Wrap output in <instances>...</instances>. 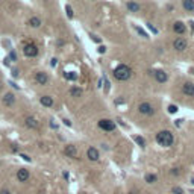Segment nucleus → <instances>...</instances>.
<instances>
[{"instance_id":"1","label":"nucleus","mask_w":194,"mask_h":194,"mask_svg":"<svg viewBox=\"0 0 194 194\" xmlns=\"http://www.w3.org/2000/svg\"><path fill=\"white\" fill-rule=\"evenodd\" d=\"M156 141L159 146H164V147H170L174 141V137L170 131H161L156 133Z\"/></svg>"},{"instance_id":"2","label":"nucleus","mask_w":194,"mask_h":194,"mask_svg":"<svg viewBox=\"0 0 194 194\" xmlns=\"http://www.w3.org/2000/svg\"><path fill=\"white\" fill-rule=\"evenodd\" d=\"M131 76H132V70H131V67L125 65V64H120L114 70V77L117 80H127V79H131Z\"/></svg>"},{"instance_id":"3","label":"nucleus","mask_w":194,"mask_h":194,"mask_svg":"<svg viewBox=\"0 0 194 194\" xmlns=\"http://www.w3.org/2000/svg\"><path fill=\"white\" fill-rule=\"evenodd\" d=\"M23 53H24V56H28V58H35L38 55V47H36V44H34V42H26L23 46Z\"/></svg>"},{"instance_id":"4","label":"nucleus","mask_w":194,"mask_h":194,"mask_svg":"<svg viewBox=\"0 0 194 194\" xmlns=\"http://www.w3.org/2000/svg\"><path fill=\"white\" fill-rule=\"evenodd\" d=\"M138 111H139V114H143V115H153V114H155L153 106L150 105V103H147V102H143V103H139Z\"/></svg>"},{"instance_id":"5","label":"nucleus","mask_w":194,"mask_h":194,"mask_svg":"<svg viewBox=\"0 0 194 194\" xmlns=\"http://www.w3.org/2000/svg\"><path fill=\"white\" fill-rule=\"evenodd\" d=\"M99 127L102 129V131L112 132V131H115V123L112 120H106V118H103V120L99 121Z\"/></svg>"},{"instance_id":"6","label":"nucleus","mask_w":194,"mask_h":194,"mask_svg":"<svg viewBox=\"0 0 194 194\" xmlns=\"http://www.w3.org/2000/svg\"><path fill=\"white\" fill-rule=\"evenodd\" d=\"M29 177H30V173H29L28 168H20V170L17 171V179H18L20 182H28Z\"/></svg>"},{"instance_id":"7","label":"nucleus","mask_w":194,"mask_h":194,"mask_svg":"<svg viewBox=\"0 0 194 194\" xmlns=\"http://www.w3.org/2000/svg\"><path fill=\"white\" fill-rule=\"evenodd\" d=\"M182 93H184L185 96L193 97L194 96V84L193 82H185L184 85H182Z\"/></svg>"},{"instance_id":"8","label":"nucleus","mask_w":194,"mask_h":194,"mask_svg":"<svg viewBox=\"0 0 194 194\" xmlns=\"http://www.w3.org/2000/svg\"><path fill=\"white\" fill-rule=\"evenodd\" d=\"M153 76L159 84H164V82H167V79H168V76H167V73L164 70H156V71H153Z\"/></svg>"},{"instance_id":"9","label":"nucleus","mask_w":194,"mask_h":194,"mask_svg":"<svg viewBox=\"0 0 194 194\" xmlns=\"http://www.w3.org/2000/svg\"><path fill=\"white\" fill-rule=\"evenodd\" d=\"M173 47L176 49L177 52H184L185 49H187V40H184V38H176L174 42H173Z\"/></svg>"},{"instance_id":"10","label":"nucleus","mask_w":194,"mask_h":194,"mask_svg":"<svg viewBox=\"0 0 194 194\" xmlns=\"http://www.w3.org/2000/svg\"><path fill=\"white\" fill-rule=\"evenodd\" d=\"M35 82L40 85H46L49 82V76L44 71H38V73H35Z\"/></svg>"},{"instance_id":"11","label":"nucleus","mask_w":194,"mask_h":194,"mask_svg":"<svg viewBox=\"0 0 194 194\" xmlns=\"http://www.w3.org/2000/svg\"><path fill=\"white\" fill-rule=\"evenodd\" d=\"M99 156H100V153H99V150H97L96 147H90L87 150V158L90 161H99Z\"/></svg>"},{"instance_id":"12","label":"nucleus","mask_w":194,"mask_h":194,"mask_svg":"<svg viewBox=\"0 0 194 194\" xmlns=\"http://www.w3.org/2000/svg\"><path fill=\"white\" fill-rule=\"evenodd\" d=\"M24 125L28 126L29 129H36V127H38V125H40V123H38V120H36L35 117H28V118L24 120Z\"/></svg>"},{"instance_id":"13","label":"nucleus","mask_w":194,"mask_h":194,"mask_svg":"<svg viewBox=\"0 0 194 194\" xmlns=\"http://www.w3.org/2000/svg\"><path fill=\"white\" fill-rule=\"evenodd\" d=\"M65 155L67 156H70V158H74V156L77 155V149H76V146H73V144H68V146H65Z\"/></svg>"},{"instance_id":"14","label":"nucleus","mask_w":194,"mask_h":194,"mask_svg":"<svg viewBox=\"0 0 194 194\" xmlns=\"http://www.w3.org/2000/svg\"><path fill=\"white\" fill-rule=\"evenodd\" d=\"M3 103L6 105V106H12L15 103V96L12 93H6L3 97Z\"/></svg>"},{"instance_id":"15","label":"nucleus","mask_w":194,"mask_h":194,"mask_svg":"<svg viewBox=\"0 0 194 194\" xmlns=\"http://www.w3.org/2000/svg\"><path fill=\"white\" fill-rule=\"evenodd\" d=\"M40 102H41V105L46 106V108L53 106V99H52L50 96H41V97H40Z\"/></svg>"},{"instance_id":"16","label":"nucleus","mask_w":194,"mask_h":194,"mask_svg":"<svg viewBox=\"0 0 194 194\" xmlns=\"http://www.w3.org/2000/svg\"><path fill=\"white\" fill-rule=\"evenodd\" d=\"M173 30L176 32V34H184V32L187 30L185 24L182 23V21H176V23L173 24Z\"/></svg>"},{"instance_id":"17","label":"nucleus","mask_w":194,"mask_h":194,"mask_svg":"<svg viewBox=\"0 0 194 194\" xmlns=\"http://www.w3.org/2000/svg\"><path fill=\"white\" fill-rule=\"evenodd\" d=\"M126 6H127V9L131 11V12H138L139 11V5L137 2H127Z\"/></svg>"},{"instance_id":"18","label":"nucleus","mask_w":194,"mask_h":194,"mask_svg":"<svg viewBox=\"0 0 194 194\" xmlns=\"http://www.w3.org/2000/svg\"><path fill=\"white\" fill-rule=\"evenodd\" d=\"M185 11H194V0H184L182 2Z\"/></svg>"},{"instance_id":"19","label":"nucleus","mask_w":194,"mask_h":194,"mask_svg":"<svg viewBox=\"0 0 194 194\" xmlns=\"http://www.w3.org/2000/svg\"><path fill=\"white\" fill-rule=\"evenodd\" d=\"M29 26H30V28H40V26H41V20L38 17H32L29 20Z\"/></svg>"},{"instance_id":"20","label":"nucleus","mask_w":194,"mask_h":194,"mask_svg":"<svg viewBox=\"0 0 194 194\" xmlns=\"http://www.w3.org/2000/svg\"><path fill=\"white\" fill-rule=\"evenodd\" d=\"M70 96H73V97H80V96H82V90L77 88V87H73L71 90H70Z\"/></svg>"},{"instance_id":"21","label":"nucleus","mask_w":194,"mask_h":194,"mask_svg":"<svg viewBox=\"0 0 194 194\" xmlns=\"http://www.w3.org/2000/svg\"><path fill=\"white\" fill-rule=\"evenodd\" d=\"M64 77H65L67 80H76V79H77V74H76V73L65 71V73H64Z\"/></svg>"},{"instance_id":"22","label":"nucleus","mask_w":194,"mask_h":194,"mask_svg":"<svg viewBox=\"0 0 194 194\" xmlns=\"http://www.w3.org/2000/svg\"><path fill=\"white\" fill-rule=\"evenodd\" d=\"M156 181H158L156 174H146V182H149V184H155Z\"/></svg>"},{"instance_id":"23","label":"nucleus","mask_w":194,"mask_h":194,"mask_svg":"<svg viewBox=\"0 0 194 194\" xmlns=\"http://www.w3.org/2000/svg\"><path fill=\"white\" fill-rule=\"evenodd\" d=\"M133 139H135V141L138 143V146H141V147H144V146H146V141H144V139H143L141 137H135Z\"/></svg>"},{"instance_id":"24","label":"nucleus","mask_w":194,"mask_h":194,"mask_svg":"<svg viewBox=\"0 0 194 194\" xmlns=\"http://www.w3.org/2000/svg\"><path fill=\"white\" fill-rule=\"evenodd\" d=\"M135 29H137V32H138V34H139V35H141V36H144V38H149V35H147V34H146V32H144V30H143L141 28H138V26H137V28H135Z\"/></svg>"},{"instance_id":"25","label":"nucleus","mask_w":194,"mask_h":194,"mask_svg":"<svg viewBox=\"0 0 194 194\" xmlns=\"http://www.w3.org/2000/svg\"><path fill=\"white\" fill-rule=\"evenodd\" d=\"M168 112H170V114H176V112H177V106L176 105H170L168 106Z\"/></svg>"},{"instance_id":"26","label":"nucleus","mask_w":194,"mask_h":194,"mask_svg":"<svg viewBox=\"0 0 194 194\" xmlns=\"http://www.w3.org/2000/svg\"><path fill=\"white\" fill-rule=\"evenodd\" d=\"M65 11H67V15L71 18V17H73V9H71V6H70V5H67V6H65Z\"/></svg>"},{"instance_id":"27","label":"nucleus","mask_w":194,"mask_h":194,"mask_svg":"<svg viewBox=\"0 0 194 194\" xmlns=\"http://www.w3.org/2000/svg\"><path fill=\"white\" fill-rule=\"evenodd\" d=\"M173 194H184V190L179 188V187H174L173 188Z\"/></svg>"},{"instance_id":"28","label":"nucleus","mask_w":194,"mask_h":194,"mask_svg":"<svg viewBox=\"0 0 194 194\" xmlns=\"http://www.w3.org/2000/svg\"><path fill=\"white\" fill-rule=\"evenodd\" d=\"M9 59H11V61H17V53H15V52H11V53H9Z\"/></svg>"},{"instance_id":"29","label":"nucleus","mask_w":194,"mask_h":194,"mask_svg":"<svg viewBox=\"0 0 194 194\" xmlns=\"http://www.w3.org/2000/svg\"><path fill=\"white\" fill-rule=\"evenodd\" d=\"M147 28H149L150 30H152V32H153V34H158V30H156V29L153 28V26H152V23H147Z\"/></svg>"},{"instance_id":"30","label":"nucleus","mask_w":194,"mask_h":194,"mask_svg":"<svg viewBox=\"0 0 194 194\" xmlns=\"http://www.w3.org/2000/svg\"><path fill=\"white\" fill-rule=\"evenodd\" d=\"M0 194H11V191L8 188H3V190H0Z\"/></svg>"},{"instance_id":"31","label":"nucleus","mask_w":194,"mask_h":194,"mask_svg":"<svg viewBox=\"0 0 194 194\" xmlns=\"http://www.w3.org/2000/svg\"><path fill=\"white\" fill-rule=\"evenodd\" d=\"M105 50H106L105 46H100V47H99V52H100V53H105Z\"/></svg>"},{"instance_id":"32","label":"nucleus","mask_w":194,"mask_h":194,"mask_svg":"<svg viewBox=\"0 0 194 194\" xmlns=\"http://www.w3.org/2000/svg\"><path fill=\"white\" fill-rule=\"evenodd\" d=\"M171 174H179V170H177V168H173V170H171Z\"/></svg>"},{"instance_id":"33","label":"nucleus","mask_w":194,"mask_h":194,"mask_svg":"<svg viewBox=\"0 0 194 194\" xmlns=\"http://www.w3.org/2000/svg\"><path fill=\"white\" fill-rule=\"evenodd\" d=\"M21 158H23V159H26V161H30V158H29L28 155H21Z\"/></svg>"},{"instance_id":"34","label":"nucleus","mask_w":194,"mask_h":194,"mask_svg":"<svg viewBox=\"0 0 194 194\" xmlns=\"http://www.w3.org/2000/svg\"><path fill=\"white\" fill-rule=\"evenodd\" d=\"M12 74L14 76H18V70H12Z\"/></svg>"},{"instance_id":"35","label":"nucleus","mask_w":194,"mask_h":194,"mask_svg":"<svg viewBox=\"0 0 194 194\" xmlns=\"http://www.w3.org/2000/svg\"><path fill=\"white\" fill-rule=\"evenodd\" d=\"M191 184H193V185H194V179H191Z\"/></svg>"},{"instance_id":"36","label":"nucleus","mask_w":194,"mask_h":194,"mask_svg":"<svg viewBox=\"0 0 194 194\" xmlns=\"http://www.w3.org/2000/svg\"><path fill=\"white\" fill-rule=\"evenodd\" d=\"M0 88H2V84H0Z\"/></svg>"},{"instance_id":"37","label":"nucleus","mask_w":194,"mask_h":194,"mask_svg":"<svg viewBox=\"0 0 194 194\" xmlns=\"http://www.w3.org/2000/svg\"><path fill=\"white\" fill-rule=\"evenodd\" d=\"M80 194H85V193H80Z\"/></svg>"}]
</instances>
